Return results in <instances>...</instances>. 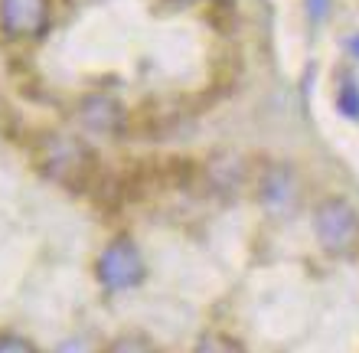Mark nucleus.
<instances>
[{
  "mask_svg": "<svg viewBox=\"0 0 359 353\" xmlns=\"http://www.w3.org/2000/svg\"><path fill=\"white\" fill-rule=\"evenodd\" d=\"M33 154H36V167L53 183L69 190H88L95 177V154L86 141H79L72 134L46 131L36 141Z\"/></svg>",
  "mask_w": 359,
  "mask_h": 353,
  "instance_id": "f257e3e1",
  "label": "nucleus"
},
{
  "mask_svg": "<svg viewBox=\"0 0 359 353\" xmlns=\"http://www.w3.org/2000/svg\"><path fill=\"white\" fill-rule=\"evenodd\" d=\"M313 236L330 255H356L359 252V213L343 197H327L313 206Z\"/></svg>",
  "mask_w": 359,
  "mask_h": 353,
  "instance_id": "f03ea898",
  "label": "nucleus"
},
{
  "mask_svg": "<svg viewBox=\"0 0 359 353\" xmlns=\"http://www.w3.org/2000/svg\"><path fill=\"white\" fill-rule=\"evenodd\" d=\"M95 278L108 295L134 291L147 278V262L131 236H114L95 258Z\"/></svg>",
  "mask_w": 359,
  "mask_h": 353,
  "instance_id": "7ed1b4c3",
  "label": "nucleus"
},
{
  "mask_svg": "<svg viewBox=\"0 0 359 353\" xmlns=\"http://www.w3.org/2000/svg\"><path fill=\"white\" fill-rule=\"evenodd\" d=\"M255 190H258V203H262L271 216H278V220L294 216L297 206H301V197H304L297 171H294L291 164H281V161H274L258 171Z\"/></svg>",
  "mask_w": 359,
  "mask_h": 353,
  "instance_id": "20e7f679",
  "label": "nucleus"
},
{
  "mask_svg": "<svg viewBox=\"0 0 359 353\" xmlns=\"http://www.w3.org/2000/svg\"><path fill=\"white\" fill-rule=\"evenodd\" d=\"M53 27V0H0V33L13 43H39Z\"/></svg>",
  "mask_w": 359,
  "mask_h": 353,
  "instance_id": "39448f33",
  "label": "nucleus"
},
{
  "mask_svg": "<svg viewBox=\"0 0 359 353\" xmlns=\"http://www.w3.org/2000/svg\"><path fill=\"white\" fill-rule=\"evenodd\" d=\"M79 121L88 134L121 138L124 124H128V112L114 95H86L79 105Z\"/></svg>",
  "mask_w": 359,
  "mask_h": 353,
  "instance_id": "423d86ee",
  "label": "nucleus"
},
{
  "mask_svg": "<svg viewBox=\"0 0 359 353\" xmlns=\"http://www.w3.org/2000/svg\"><path fill=\"white\" fill-rule=\"evenodd\" d=\"M248 177H252V167H248V161L242 157V154H216V157H209L206 167H203V180H206L209 190L216 193H236L242 190L248 183Z\"/></svg>",
  "mask_w": 359,
  "mask_h": 353,
  "instance_id": "0eeeda50",
  "label": "nucleus"
},
{
  "mask_svg": "<svg viewBox=\"0 0 359 353\" xmlns=\"http://www.w3.org/2000/svg\"><path fill=\"white\" fill-rule=\"evenodd\" d=\"M102 353H161V347L154 344L147 334H141V331H128V334L114 337Z\"/></svg>",
  "mask_w": 359,
  "mask_h": 353,
  "instance_id": "6e6552de",
  "label": "nucleus"
},
{
  "mask_svg": "<svg viewBox=\"0 0 359 353\" xmlns=\"http://www.w3.org/2000/svg\"><path fill=\"white\" fill-rule=\"evenodd\" d=\"M193 353H245V347L238 344L236 337L222 334V331H209V334H203L196 340Z\"/></svg>",
  "mask_w": 359,
  "mask_h": 353,
  "instance_id": "1a4fd4ad",
  "label": "nucleus"
},
{
  "mask_svg": "<svg viewBox=\"0 0 359 353\" xmlns=\"http://www.w3.org/2000/svg\"><path fill=\"white\" fill-rule=\"evenodd\" d=\"M0 353H39V350L33 340H27V337L4 331V334H0Z\"/></svg>",
  "mask_w": 359,
  "mask_h": 353,
  "instance_id": "9d476101",
  "label": "nucleus"
},
{
  "mask_svg": "<svg viewBox=\"0 0 359 353\" xmlns=\"http://www.w3.org/2000/svg\"><path fill=\"white\" fill-rule=\"evenodd\" d=\"M337 105H340V112L346 118H359V92H356V86H343L340 95H337Z\"/></svg>",
  "mask_w": 359,
  "mask_h": 353,
  "instance_id": "9b49d317",
  "label": "nucleus"
},
{
  "mask_svg": "<svg viewBox=\"0 0 359 353\" xmlns=\"http://www.w3.org/2000/svg\"><path fill=\"white\" fill-rule=\"evenodd\" d=\"M53 353H102V350H98L88 337H69V340H62Z\"/></svg>",
  "mask_w": 359,
  "mask_h": 353,
  "instance_id": "f8f14e48",
  "label": "nucleus"
},
{
  "mask_svg": "<svg viewBox=\"0 0 359 353\" xmlns=\"http://www.w3.org/2000/svg\"><path fill=\"white\" fill-rule=\"evenodd\" d=\"M307 7H311V17L317 20L327 17V0H307Z\"/></svg>",
  "mask_w": 359,
  "mask_h": 353,
  "instance_id": "ddd939ff",
  "label": "nucleus"
},
{
  "mask_svg": "<svg viewBox=\"0 0 359 353\" xmlns=\"http://www.w3.org/2000/svg\"><path fill=\"white\" fill-rule=\"evenodd\" d=\"M187 4H212V0H187Z\"/></svg>",
  "mask_w": 359,
  "mask_h": 353,
  "instance_id": "4468645a",
  "label": "nucleus"
},
{
  "mask_svg": "<svg viewBox=\"0 0 359 353\" xmlns=\"http://www.w3.org/2000/svg\"><path fill=\"white\" fill-rule=\"evenodd\" d=\"M350 49H356V53H359V39H353V43H350Z\"/></svg>",
  "mask_w": 359,
  "mask_h": 353,
  "instance_id": "2eb2a0df",
  "label": "nucleus"
}]
</instances>
